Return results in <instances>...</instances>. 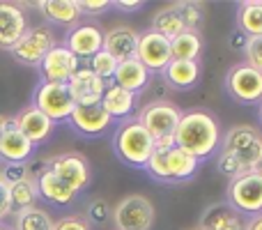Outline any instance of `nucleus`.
<instances>
[{
	"label": "nucleus",
	"mask_w": 262,
	"mask_h": 230,
	"mask_svg": "<svg viewBox=\"0 0 262 230\" xmlns=\"http://www.w3.org/2000/svg\"><path fill=\"white\" fill-rule=\"evenodd\" d=\"M262 161V131L251 124H235L221 138L216 168L223 177L235 180L242 173L258 171Z\"/></svg>",
	"instance_id": "f257e3e1"
},
{
	"label": "nucleus",
	"mask_w": 262,
	"mask_h": 230,
	"mask_svg": "<svg viewBox=\"0 0 262 230\" xmlns=\"http://www.w3.org/2000/svg\"><path fill=\"white\" fill-rule=\"evenodd\" d=\"M221 124L207 111H186L182 113V120L175 129V145L195 157L198 161L209 159L221 148Z\"/></svg>",
	"instance_id": "f03ea898"
},
{
	"label": "nucleus",
	"mask_w": 262,
	"mask_h": 230,
	"mask_svg": "<svg viewBox=\"0 0 262 230\" xmlns=\"http://www.w3.org/2000/svg\"><path fill=\"white\" fill-rule=\"evenodd\" d=\"M113 152L131 168H145L154 152V138L138 120H124L113 134Z\"/></svg>",
	"instance_id": "7ed1b4c3"
},
{
	"label": "nucleus",
	"mask_w": 262,
	"mask_h": 230,
	"mask_svg": "<svg viewBox=\"0 0 262 230\" xmlns=\"http://www.w3.org/2000/svg\"><path fill=\"white\" fill-rule=\"evenodd\" d=\"M200 161L195 157H191L189 152H184L182 148L172 145L170 150H154L149 161L145 163L143 171H147L149 177H154L157 182H186L195 175Z\"/></svg>",
	"instance_id": "20e7f679"
},
{
	"label": "nucleus",
	"mask_w": 262,
	"mask_h": 230,
	"mask_svg": "<svg viewBox=\"0 0 262 230\" xmlns=\"http://www.w3.org/2000/svg\"><path fill=\"white\" fill-rule=\"evenodd\" d=\"M182 113H184V111H182L177 104H172V101L154 99L138 111V117H136V120L147 129V134L152 136L154 140L175 138V129L182 120Z\"/></svg>",
	"instance_id": "39448f33"
},
{
	"label": "nucleus",
	"mask_w": 262,
	"mask_h": 230,
	"mask_svg": "<svg viewBox=\"0 0 262 230\" xmlns=\"http://www.w3.org/2000/svg\"><path fill=\"white\" fill-rule=\"evenodd\" d=\"M37 111H41L51 122H67L74 111V99L67 83H46L41 81L32 92V104Z\"/></svg>",
	"instance_id": "423d86ee"
},
{
	"label": "nucleus",
	"mask_w": 262,
	"mask_h": 230,
	"mask_svg": "<svg viewBox=\"0 0 262 230\" xmlns=\"http://www.w3.org/2000/svg\"><path fill=\"white\" fill-rule=\"evenodd\" d=\"M228 205L242 212L244 217H255L262 212V173L249 171L228 184Z\"/></svg>",
	"instance_id": "0eeeda50"
},
{
	"label": "nucleus",
	"mask_w": 262,
	"mask_h": 230,
	"mask_svg": "<svg viewBox=\"0 0 262 230\" xmlns=\"http://www.w3.org/2000/svg\"><path fill=\"white\" fill-rule=\"evenodd\" d=\"M111 219L115 223V230H152L154 205L147 196L129 194L113 207Z\"/></svg>",
	"instance_id": "6e6552de"
},
{
	"label": "nucleus",
	"mask_w": 262,
	"mask_h": 230,
	"mask_svg": "<svg viewBox=\"0 0 262 230\" xmlns=\"http://www.w3.org/2000/svg\"><path fill=\"white\" fill-rule=\"evenodd\" d=\"M226 92L244 106L262 104V74L251 65L239 62L226 74Z\"/></svg>",
	"instance_id": "1a4fd4ad"
},
{
	"label": "nucleus",
	"mask_w": 262,
	"mask_h": 230,
	"mask_svg": "<svg viewBox=\"0 0 262 230\" xmlns=\"http://www.w3.org/2000/svg\"><path fill=\"white\" fill-rule=\"evenodd\" d=\"M53 46H55V37H53V32H51V28L35 26V28H28L26 35L12 46L9 53L21 65L39 67V62L46 58V53H49Z\"/></svg>",
	"instance_id": "9d476101"
},
{
	"label": "nucleus",
	"mask_w": 262,
	"mask_h": 230,
	"mask_svg": "<svg viewBox=\"0 0 262 230\" xmlns=\"http://www.w3.org/2000/svg\"><path fill=\"white\" fill-rule=\"evenodd\" d=\"M44 168H49L53 175H58L60 180L67 186H72L76 194H81L88 184H90V163L83 154L78 152H64V154H55L49 161H44Z\"/></svg>",
	"instance_id": "9b49d317"
},
{
	"label": "nucleus",
	"mask_w": 262,
	"mask_h": 230,
	"mask_svg": "<svg viewBox=\"0 0 262 230\" xmlns=\"http://www.w3.org/2000/svg\"><path fill=\"white\" fill-rule=\"evenodd\" d=\"M136 58L143 62V67L149 74H161L168 67V62L172 60V51H170V39L161 37L159 32L149 30L138 32V51Z\"/></svg>",
	"instance_id": "f8f14e48"
},
{
	"label": "nucleus",
	"mask_w": 262,
	"mask_h": 230,
	"mask_svg": "<svg viewBox=\"0 0 262 230\" xmlns=\"http://www.w3.org/2000/svg\"><path fill=\"white\" fill-rule=\"evenodd\" d=\"M81 60L72 53L64 44H55L53 49L46 53V58L39 62L41 81L46 83H67L69 78L76 74V69L81 67Z\"/></svg>",
	"instance_id": "ddd939ff"
},
{
	"label": "nucleus",
	"mask_w": 262,
	"mask_h": 230,
	"mask_svg": "<svg viewBox=\"0 0 262 230\" xmlns=\"http://www.w3.org/2000/svg\"><path fill=\"white\" fill-rule=\"evenodd\" d=\"M67 88L72 92V99L76 106H90V104H99L104 97L106 83L97 76L95 72H90L88 65H81L76 69L72 78L67 81Z\"/></svg>",
	"instance_id": "4468645a"
},
{
	"label": "nucleus",
	"mask_w": 262,
	"mask_h": 230,
	"mask_svg": "<svg viewBox=\"0 0 262 230\" xmlns=\"http://www.w3.org/2000/svg\"><path fill=\"white\" fill-rule=\"evenodd\" d=\"M64 46L81 62H85V60H90L92 55H97L101 51V46H104V32L97 26H92V23H78V26H74L67 32Z\"/></svg>",
	"instance_id": "2eb2a0df"
},
{
	"label": "nucleus",
	"mask_w": 262,
	"mask_h": 230,
	"mask_svg": "<svg viewBox=\"0 0 262 230\" xmlns=\"http://www.w3.org/2000/svg\"><path fill=\"white\" fill-rule=\"evenodd\" d=\"M67 122L72 124V129L78 131L81 136L95 138V136H101L113 124V117L101 109V104H90V106H74Z\"/></svg>",
	"instance_id": "dca6fc26"
},
{
	"label": "nucleus",
	"mask_w": 262,
	"mask_h": 230,
	"mask_svg": "<svg viewBox=\"0 0 262 230\" xmlns=\"http://www.w3.org/2000/svg\"><path fill=\"white\" fill-rule=\"evenodd\" d=\"M200 230H249V217L228 203H214L200 214Z\"/></svg>",
	"instance_id": "f3484780"
},
{
	"label": "nucleus",
	"mask_w": 262,
	"mask_h": 230,
	"mask_svg": "<svg viewBox=\"0 0 262 230\" xmlns=\"http://www.w3.org/2000/svg\"><path fill=\"white\" fill-rule=\"evenodd\" d=\"M28 18L23 7L16 3H0V51H12V46L26 35Z\"/></svg>",
	"instance_id": "a211bd4d"
},
{
	"label": "nucleus",
	"mask_w": 262,
	"mask_h": 230,
	"mask_svg": "<svg viewBox=\"0 0 262 230\" xmlns=\"http://www.w3.org/2000/svg\"><path fill=\"white\" fill-rule=\"evenodd\" d=\"M35 152V145L18 131L14 120L9 117L3 136H0V161L3 163H26Z\"/></svg>",
	"instance_id": "6ab92c4d"
},
{
	"label": "nucleus",
	"mask_w": 262,
	"mask_h": 230,
	"mask_svg": "<svg viewBox=\"0 0 262 230\" xmlns=\"http://www.w3.org/2000/svg\"><path fill=\"white\" fill-rule=\"evenodd\" d=\"M101 51L113 55L118 62L136 58V51H138V30H134L131 26H113L111 30L104 32V46H101Z\"/></svg>",
	"instance_id": "aec40b11"
},
{
	"label": "nucleus",
	"mask_w": 262,
	"mask_h": 230,
	"mask_svg": "<svg viewBox=\"0 0 262 230\" xmlns=\"http://www.w3.org/2000/svg\"><path fill=\"white\" fill-rule=\"evenodd\" d=\"M12 120H14V124L18 127V131H21V134L26 136V138L35 145V148L39 143H44V140L53 134V127H55L53 122L41 113V111H37L35 106L23 109L21 113H18L16 117H12Z\"/></svg>",
	"instance_id": "412c9836"
},
{
	"label": "nucleus",
	"mask_w": 262,
	"mask_h": 230,
	"mask_svg": "<svg viewBox=\"0 0 262 230\" xmlns=\"http://www.w3.org/2000/svg\"><path fill=\"white\" fill-rule=\"evenodd\" d=\"M35 186H37L39 198L49 200V203H53V205H69L76 198V191L64 184L58 175H53L49 168H41L39 171V175L35 177Z\"/></svg>",
	"instance_id": "4be33fe9"
},
{
	"label": "nucleus",
	"mask_w": 262,
	"mask_h": 230,
	"mask_svg": "<svg viewBox=\"0 0 262 230\" xmlns=\"http://www.w3.org/2000/svg\"><path fill=\"white\" fill-rule=\"evenodd\" d=\"M99 104L113 120H131L136 111V95L115 86V83H106L104 97H101Z\"/></svg>",
	"instance_id": "5701e85b"
},
{
	"label": "nucleus",
	"mask_w": 262,
	"mask_h": 230,
	"mask_svg": "<svg viewBox=\"0 0 262 230\" xmlns=\"http://www.w3.org/2000/svg\"><path fill=\"white\" fill-rule=\"evenodd\" d=\"M35 7L39 9L46 21L55 23V26H64V28L78 26V21L83 16L81 9H78V0H41Z\"/></svg>",
	"instance_id": "b1692460"
},
{
	"label": "nucleus",
	"mask_w": 262,
	"mask_h": 230,
	"mask_svg": "<svg viewBox=\"0 0 262 230\" xmlns=\"http://www.w3.org/2000/svg\"><path fill=\"white\" fill-rule=\"evenodd\" d=\"M149 78H152V74L143 67V62L138 58H131V60H124V62H118V69H115V76L111 83L138 95V92H143L147 88Z\"/></svg>",
	"instance_id": "393cba45"
},
{
	"label": "nucleus",
	"mask_w": 262,
	"mask_h": 230,
	"mask_svg": "<svg viewBox=\"0 0 262 230\" xmlns=\"http://www.w3.org/2000/svg\"><path fill=\"white\" fill-rule=\"evenodd\" d=\"M161 74L175 90H191L200 81V60H170Z\"/></svg>",
	"instance_id": "a878e982"
},
{
	"label": "nucleus",
	"mask_w": 262,
	"mask_h": 230,
	"mask_svg": "<svg viewBox=\"0 0 262 230\" xmlns=\"http://www.w3.org/2000/svg\"><path fill=\"white\" fill-rule=\"evenodd\" d=\"M237 30L246 37H262V0H244L237 5Z\"/></svg>",
	"instance_id": "bb28decb"
},
{
	"label": "nucleus",
	"mask_w": 262,
	"mask_h": 230,
	"mask_svg": "<svg viewBox=\"0 0 262 230\" xmlns=\"http://www.w3.org/2000/svg\"><path fill=\"white\" fill-rule=\"evenodd\" d=\"M152 30L159 32L161 37H166V39H170V41L186 30L182 18H180V14H177V9H175V5H166L163 9H159V12L154 14Z\"/></svg>",
	"instance_id": "cd10ccee"
},
{
	"label": "nucleus",
	"mask_w": 262,
	"mask_h": 230,
	"mask_svg": "<svg viewBox=\"0 0 262 230\" xmlns=\"http://www.w3.org/2000/svg\"><path fill=\"white\" fill-rule=\"evenodd\" d=\"M172 60H200L203 53V37L198 30H184L170 41Z\"/></svg>",
	"instance_id": "c85d7f7f"
},
{
	"label": "nucleus",
	"mask_w": 262,
	"mask_h": 230,
	"mask_svg": "<svg viewBox=\"0 0 262 230\" xmlns=\"http://www.w3.org/2000/svg\"><path fill=\"white\" fill-rule=\"evenodd\" d=\"M37 198H39V194H37V186L32 177L9 184V207H12L14 214L21 212V210L35 207Z\"/></svg>",
	"instance_id": "c756f323"
},
{
	"label": "nucleus",
	"mask_w": 262,
	"mask_h": 230,
	"mask_svg": "<svg viewBox=\"0 0 262 230\" xmlns=\"http://www.w3.org/2000/svg\"><path fill=\"white\" fill-rule=\"evenodd\" d=\"M53 217L41 207H28L14 214V230H53Z\"/></svg>",
	"instance_id": "7c9ffc66"
},
{
	"label": "nucleus",
	"mask_w": 262,
	"mask_h": 230,
	"mask_svg": "<svg viewBox=\"0 0 262 230\" xmlns=\"http://www.w3.org/2000/svg\"><path fill=\"white\" fill-rule=\"evenodd\" d=\"M172 5H175V9H177V14H180L186 30H200V26H203V21H205V5L203 3L189 0V3H172Z\"/></svg>",
	"instance_id": "2f4dec72"
},
{
	"label": "nucleus",
	"mask_w": 262,
	"mask_h": 230,
	"mask_svg": "<svg viewBox=\"0 0 262 230\" xmlns=\"http://www.w3.org/2000/svg\"><path fill=\"white\" fill-rule=\"evenodd\" d=\"M88 67H90V72H95L104 83H111L115 76V69H118V60H115L113 55H108L106 51H99L97 55H92V58L88 60Z\"/></svg>",
	"instance_id": "473e14b6"
},
{
	"label": "nucleus",
	"mask_w": 262,
	"mask_h": 230,
	"mask_svg": "<svg viewBox=\"0 0 262 230\" xmlns=\"http://www.w3.org/2000/svg\"><path fill=\"white\" fill-rule=\"evenodd\" d=\"M88 219H90L92 223H106L111 219V214H113V207L108 205V200L104 198H95L90 205H88Z\"/></svg>",
	"instance_id": "72a5a7b5"
},
{
	"label": "nucleus",
	"mask_w": 262,
	"mask_h": 230,
	"mask_svg": "<svg viewBox=\"0 0 262 230\" xmlns=\"http://www.w3.org/2000/svg\"><path fill=\"white\" fill-rule=\"evenodd\" d=\"M244 53V62L251 65L253 69H258L262 74V37H251L249 44H246V49L242 51Z\"/></svg>",
	"instance_id": "f704fd0d"
},
{
	"label": "nucleus",
	"mask_w": 262,
	"mask_h": 230,
	"mask_svg": "<svg viewBox=\"0 0 262 230\" xmlns=\"http://www.w3.org/2000/svg\"><path fill=\"white\" fill-rule=\"evenodd\" d=\"M0 173H3L7 184H14V182H21V180L30 177V171H28L26 163H5V166L0 168Z\"/></svg>",
	"instance_id": "c9c22d12"
},
{
	"label": "nucleus",
	"mask_w": 262,
	"mask_h": 230,
	"mask_svg": "<svg viewBox=\"0 0 262 230\" xmlns=\"http://www.w3.org/2000/svg\"><path fill=\"white\" fill-rule=\"evenodd\" d=\"M111 7H113L111 0H78L81 14H88V16H101V14Z\"/></svg>",
	"instance_id": "e433bc0d"
},
{
	"label": "nucleus",
	"mask_w": 262,
	"mask_h": 230,
	"mask_svg": "<svg viewBox=\"0 0 262 230\" xmlns=\"http://www.w3.org/2000/svg\"><path fill=\"white\" fill-rule=\"evenodd\" d=\"M53 230H90V223L81 217H62L53 223Z\"/></svg>",
	"instance_id": "4c0bfd02"
},
{
	"label": "nucleus",
	"mask_w": 262,
	"mask_h": 230,
	"mask_svg": "<svg viewBox=\"0 0 262 230\" xmlns=\"http://www.w3.org/2000/svg\"><path fill=\"white\" fill-rule=\"evenodd\" d=\"M9 212H12V207H9V184L5 182L3 173H0V221H3Z\"/></svg>",
	"instance_id": "58836bf2"
},
{
	"label": "nucleus",
	"mask_w": 262,
	"mask_h": 230,
	"mask_svg": "<svg viewBox=\"0 0 262 230\" xmlns=\"http://www.w3.org/2000/svg\"><path fill=\"white\" fill-rule=\"evenodd\" d=\"M113 7L120 12H140L145 3H140V0H118V3H113Z\"/></svg>",
	"instance_id": "ea45409f"
},
{
	"label": "nucleus",
	"mask_w": 262,
	"mask_h": 230,
	"mask_svg": "<svg viewBox=\"0 0 262 230\" xmlns=\"http://www.w3.org/2000/svg\"><path fill=\"white\" fill-rule=\"evenodd\" d=\"M246 44H249V37L244 35V32H232L230 35V49H235V51H244L246 49Z\"/></svg>",
	"instance_id": "a19ab883"
},
{
	"label": "nucleus",
	"mask_w": 262,
	"mask_h": 230,
	"mask_svg": "<svg viewBox=\"0 0 262 230\" xmlns=\"http://www.w3.org/2000/svg\"><path fill=\"white\" fill-rule=\"evenodd\" d=\"M249 230H262V212L249 219Z\"/></svg>",
	"instance_id": "79ce46f5"
},
{
	"label": "nucleus",
	"mask_w": 262,
	"mask_h": 230,
	"mask_svg": "<svg viewBox=\"0 0 262 230\" xmlns=\"http://www.w3.org/2000/svg\"><path fill=\"white\" fill-rule=\"evenodd\" d=\"M7 122H9V117H5V115H0V136H3V131H5V127H7Z\"/></svg>",
	"instance_id": "37998d69"
},
{
	"label": "nucleus",
	"mask_w": 262,
	"mask_h": 230,
	"mask_svg": "<svg viewBox=\"0 0 262 230\" xmlns=\"http://www.w3.org/2000/svg\"><path fill=\"white\" fill-rule=\"evenodd\" d=\"M258 117H260V124H262V104H260V111H258Z\"/></svg>",
	"instance_id": "c03bdc74"
},
{
	"label": "nucleus",
	"mask_w": 262,
	"mask_h": 230,
	"mask_svg": "<svg viewBox=\"0 0 262 230\" xmlns=\"http://www.w3.org/2000/svg\"><path fill=\"white\" fill-rule=\"evenodd\" d=\"M0 230H9V228H7V226H3V223H0Z\"/></svg>",
	"instance_id": "a18cd8bd"
},
{
	"label": "nucleus",
	"mask_w": 262,
	"mask_h": 230,
	"mask_svg": "<svg viewBox=\"0 0 262 230\" xmlns=\"http://www.w3.org/2000/svg\"><path fill=\"white\" fill-rule=\"evenodd\" d=\"M258 173H262V161H260V166H258Z\"/></svg>",
	"instance_id": "49530a36"
},
{
	"label": "nucleus",
	"mask_w": 262,
	"mask_h": 230,
	"mask_svg": "<svg viewBox=\"0 0 262 230\" xmlns=\"http://www.w3.org/2000/svg\"><path fill=\"white\" fill-rule=\"evenodd\" d=\"M189 230H200V228H189Z\"/></svg>",
	"instance_id": "de8ad7c7"
}]
</instances>
